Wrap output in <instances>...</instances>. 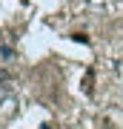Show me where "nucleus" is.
<instances>
[{
	"label": "nucleus",
	"mask_w": 123,
	"mask_h": 129,
	"mask_svg": "<svg viewBox=\"0 0 123 129\" xmlns=\"http://www.w3.org/2000/svg\"><path fill=\"white\" fill-rule=\"evenodd\" d=\"M83 92H86V95H92V92H95V72H86V75H83Z\"/></svg>",
	"instance_id": "1"
},
{
	"label": "nucleus",
	"mask_w": 123,
	"mask_h": 129,
	"mask_svg": "<svg viewBox=\"0 0 123 129\" xmlns=\"http://www.w3.org/2000/svg\"><path fill=\"white\" fill-rule=\"evenodd\" d=\"M9 80H12V72L6 66H0V86H9Z\"/></svg>",
	"instance_id": "2"
},
{
	"label": "nucleus",
	"mask_w": 123,
	"mask_h": 129,
	"mask_svg": "<svg viewBox=\"0 0 123 129\" xmlns=\"http://www.w3.org/2000/svg\"><path fill=\"white\" fill-rule=\"evenodd\" d=\"M72 40H77V43H86V46H89V35H83V32H74V35H72Z\"/></svg>",
	"instance_id": "3"
}]
</instances>
